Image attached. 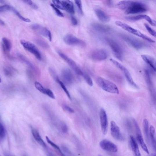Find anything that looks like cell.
<instances>
[{
	"mask_svg": "<svg viewBox=\"0 0 156 156\" xmlns=\"http://www.w3.org/2000/svg\"><path fill=\"white\" fill-rule=\"evenodd\" d=\"M117 8L125 10L126 14H136L148 11V7L142 2L133 1H122L117 4Z\"/></svg>",
	"mask_w": 156,
	"mask_h": 156,
	"instance_id": "obj_1",
	"label": "cell"
},
{
	"mask_svg": "<svg viewBox=\"0 0 156 156\" xmlns=\"http://www.w3.org/2000/svg\"><path fill=\"white\" fill-rule=\"evenodd\" d=\"M96 81L99 87L104 91L115 94L119 93L118 88L114 82L101 77L97 78Z\"/></svg>",
	"mask_w": 156,
	"mask_h": 156,
	"instance_id": "obj_2",
	"label": "cell"
},
{
	"mask_svg": "<svg viewBox=\"0 0 156 156\" xmlns=\"http://www.w3.org/2000/svg\"><path fill=\"white\" fill-rule=\"evenodd\" d=\"M115 24L119 27L121 28H122L124 29L126 31L128 32L129 33H131L132 35H136L137 37L142 38L144 40H146V41H148L150 43H152L155 42L154 40L148 37V36H146V35L142 34V32L139 31V30H138L133 28L131 27V26L126 24V23H123V22H121V21H117L115 22Z\"/></svg>",
	"mask_w": 156,
	"mask_h": 156,
	"instance_id": "obj_3",
	"label": "cell"
},
{
	"mask_svg": "<svg viewBox=\"0 0 156 156\" xmlns=\"http://www.w3.org/2000/svg\"><path fill=\"white\" fill-rule=\"evenodd\" d=\"M20 43L26 50L33 54L38 60L39 61L42 60V55L40 51L33 43L25 40H21Z\"/></svg>",
	"mask_w": 156,
	"mask_h": 156,
	"instance_id": "obj_4",
	"label": "cell"
},
{
	"mask_svg": "<svg viewBox=\"0 0 156 156\" xmlns=\"http://www.w3.org/2000/svg\"><path fill=\"white\" fill-rule=\"evenodd\" d=\"M105 40L108 43V46H110L115 57L118 59L119 60L121 61L123 55V51L119 43L114 39L110 38H106Z\"/></svg>",
	"mask_w": 156,
	"mask_h": 156,
	"instance_id": "obj_5",
	"label": "cell"
},
{
	"mask_svg": "<svg viewBox=\"0 0 156 156\" xmlns=\"http://www.w3.org/2000/svg\"><path fill=\"white\" fill-rule=\"evenodd\" d=\"M110 61L112 63L115 65L116 67H118L119 69H120L124 73L126 79L127 80V81L129 82V84H130L132 86L135 87V88H138L137 84L134 81L133 79L132 78L130 73L126 67L124 66L121 64H120L118 61H117L114 60L113 59H110Z\"/></svg>",
	"mask_w": 156,
	"mask_h": 156,
	"instance_id": "obj_6",
	"label": "cell"
},
{
	"mask_svg": "<svg viewBox=\"0 0 156 156\" xmlns=\"http://www.w3.org/2000/svg\"><path fill=\"white\" fill-rule=\"evenodd\" d=\"M64 41L66 44L69 46H78L84 47H86V43L84 41L79 39L76 36L68 34L66 35L64 38Z\"/></svg>",
	"mask_w": 156,
	"mask_h": 156,
	"instance_id": "obj_7",
	"label": "cell"
},
{
	"mask_svg": "<svg viewBox=\"0 0 156 156\" xmlns=\"http://www.w3.org/2000/svg\"><path fill=\"white\" fill-rule=\"evenodd\" d=\"M122 37L126 42H127L133 48L137 50L142 49L146 46L145 43L137 39L136 38L128 36V35H122Z\"/></svg>",
	"mask_w": 156,
	"mask_h": 156,
	"instance_id": "obj_8",
	"label": "cell"
},
{
	"mask_svg": "<svg viewBox=\"0 0 156 156\" xmlns=\"http://www.w3.org/2000/svg\"><path fill=\"white\" fill-rule=\"evenodd\" d=\"M58 53L59 55H60V57L63 59L64 61H65L66 62V63L68 64L70 67L74 70V72L76 73V74L82 76L84 72H82V70L79 68L78 66L77 65L76 62L73 60H72V59L67 57V55L64 54L61 51H58Z\"/></svg>",
	"mask_w": 156,
	"mask_h": 156,
	"instance_id": "obj_9",
	"label": "cell"
},
{
	"mask_svg": "<svg viewBox=\"0 0 156 156\" xmlns=\"http://www.w3.org/2000/svg\"><path fill=\"white\" fill-rule=\"evenodd\" d=\"M31 28L38 34H40L43 37L47 38L50 41L52 40V35L49 29L37 24L32 25Z\"/></svg>",
	"mask_w": 156,
	"mask_h": 156,
	"instance_id": "obj_10",
	"label": "cell"
},
{
	"mask_svg": "<svg viewBox=\"0 0 156 156\" xmlns=\"http://www.w3.org/2000/svg\"><path fill=\"white\" fill-rule=\"evenodd\" d=\"M99 117L102 132L104 135H106L108 131V122L106 113L104 108H101L100 111Z\"/></svg>",
	"mask_w": 156,
	"mask_h": 156,
	"instance_id": "obj_11",
	"label": "cell"
},
{
	"mask_svg": "<svg viewBox=\"0 0 156 156\" xmlns=\"http://www.w3.org/2000/svg\"><path fill=\"white\" fill-rule=\"evenodd\" d=\"M99 145L102 149L111 153H116L118 148L115 144L110 141L104 139L100 142Z\"/></svg>",
	"mask_w": 156,
	"mask_h": 156,
	"instance_id": "obj_12",
	"label": "cell"
},
{
	"mask_svg": "<svg viewBox=\"0 0 156 156\" xmlns=\"http://www.w3.org/2000/svg\"><path fill=\"white\" fill-rule=\"evenodd\" d=\"M108 57V54L106 50L102 49L93 51L91 54V57L95 61H102L106 60Z\"/></svg>",
	"mask_w": 156,
	"mask_h": 156,
	"instance_id": "obj_13",
	"label": "cell"
},
{
	"mask_svg": "<svg viewBox=\"0 0 156 156\" xmlns=\"http://www.w3.org/2000/svg\"><path fill=\"white\" fill-rule=\"evenodd\" d=\"M110 132L111 136L116 140L122 141L123 137L120 133V129L115 122L112 121L110 123Z\"/></svg>",
	"mask_w": 156,
	"mask_h": 156,
	"instance_id": "obj_14",
	"label": "cell"
},
{
	"mask_svg": "<svg viewBox=\"0 0 156 156\" xmlns=\"http://www.w3.org/2000/svg\"><path fill=\"white\" fill-rule=\"evenodd\" d=\"M133 123L134 124V126H135L136 128V133H137V137L139 144H140L141 147L142 148V149L144 150L145 152H146L148 154H149L148 149V147L146 145L145 143L144 142V139L142 137L141 131L140 130V128H139V126L138 125L137 121L135 119H133Z\"/></svg>",
	"mask_w": 156,
	"mask_h": 156,
	"instance_id": "obj_15",
	"label": "cell"
},
{
	"mask_svg": "<svg viewBox=\"0 0 156 156\" xmlns=\"http://www.w3.org/2000/svg\"><path fill=\"white\" fill-rule=\"evenodd\" d=\"M126 18L128 20L131 21L133 22L140 20H146L152 26H156V21L146 15H139L134 16L127 17Z\"/></svg>",
	"mask_w": 156,
	"mask_h": 156,
	"instance_id": "obj_16",
	"label": "cell"
},
{
	"mask_svg": "<svg viewBox=\"0 0 156 156\" xmlns=\"http://www.w3.org/2000/svg\"><path fill=\"white\" fill-rule=\"evenodd\" d=\"M62 77L65 82V84L67 85L72 84L74 81V77L72 72L68 69H65L62 71Z\"/></svg>",
	"mask_w": 156,
	"mask_h": 156,
	"instance_id": "obj_17",
	"label": "cell"
},
{
	"mask_svg": "<svg viewBox=\"0 0 156 156\" xmlns=\"http://www.w3.org/2000/svg\"><path fill=\"white\" fill-rule=\"evenodd\" d=\"M35 86L36 89L39 91L41 93H43L44 95H46L49 96L50 98L52 99H55V96L53 92H52L51 90L49 89H47L44 88L42 85L38 81H35Z\"/></svg>",
	"mask_w": 156,
	"mask_h": 156,
	"instance_id": "obj_18",
	"label": "cell"
},
{
	"mask_svg": "<svg viewBox=\"0 0 156 156\" xmlns=\"http://www.w3.org/2000/svg\"><path fill=\"white\" fill-rule=\"evenodd\" d=\"M92 26L93 29L100 33L107 34L111 31V28L107 25H103L98 23H93L92 24Z\"/></svg>",
	"mask_w": 156,
	"mask_h": 156,
	"instance_id": "obj_19",
	"label": "cell"
},
{
	"mask_svg": "<svg viewBox=\"0 0 156 156\" xmlns=\"http://www.w3.org/2000/svg\"><path fill=\"white\" fill-rule=\"evenodd\" d=\"M95 13L98 19L101 22L103 23L110 22V16L103 10H101L100 9H96L95 10Z\"/></svg>",
	"mask_w": 156,
	"mask_h": 156,
	"instance_id": "obj_20",
	"label": "cell"
},
{
	"mask_svg": "<svg viewBox=\"0 0 156 156\" xmlns=\"http://www.w3.org/2000/svg\"><path fill=\"white\" fill-rule=\"evenodd\" d=\"M2 49L5 54L10 57V52L12 49V43L9 39L6 38H3L2 39Z\"/></svg>",
	"mask_w": 156,
	"mask_h": 156,
	"instance_id": "obj_21",
	"label": "cell"
},
{
	"mask_svg": "<svg viewBox=\"0 0 156 156\" xmlns=\"http://www.w3.org/2000/svg\"><path fill=\"white\" fill-rule=\"evenodd\" d=\"M63 10H65L67 12L71 14L75 13L74 5L70 1H61Z\"/></svg>",
	"mask_w": 156,
	"mask_h": 156,
	"instance_id": "obj_22",
	"label": "cell"
},
{
	"mask_svg": "<svg viewBox=\"0 0 156 156\" xmlns=\"http://www.w3.org/2000/svg\"><path fill=\"white\" fill-rule=\"evenodd\" d=\"M31 132L33 137L35 140L36 141V142H38L40 145H41L43 148H46L47 146L46 143L43 141L42 138H41L39 133L36 130V129H35L33 127H31Z\"/></svg>",
	"mask_w": 156,
	"mask_h": 156,
	"instance_id": "obj_23",
	"label": "cell"
},
{
	"mask_svg": "<svg viewBox=\"0 0 156 156\" xmlns=\"http://www.w3.org/2000/svg\"><path fill=\"white\" fill-rule=\"evenodd\" d=\"M141 57L142 58L143 61L145 62L149 66L151 67V68L154 70L156 71V61L155 59L153 57L149 56V55H141Z\"/></svg>",
	"mask_w": 156,
	"mask_h": 156,
	"instance_id": "obj_24",
	"label": "cell"
},
{
	"mask_svg": "<svg viewBox=\"0 0 156 156\" xmlns=\"http://www.w3.org/2000/svg\"><path fill=\"white\" fill-rule=\"evenodd\" d=\"M130 144L132 151L134 153L135 156H141L138 146L137 142L133 136H130Z\"/></svg>",
	"mask_w": 156,
	"mask_h": 156,
	"instance_id": "obj_25",
	"label": "cell"
},
{
	"mask_svg": "<svg viewBox=\"0 0 156 156\" xmlns=\"http://www.w3.org/2000/svg\"><path fill=\"white\" fill-rule=\"evenodd\" d=\"M149 135L151 137V141H152V145L154 149L156 150V138H155V129L154 126H151L150 127Z\"/></svg>",
	"mask_w": 156,
	"mask_h": 156,
	"instance_id": "obj_26",
	"label": "cell"
},
{
	"mask_svg": "<svg viewBox=\"0 0 156 156\" xmlns=\"http://www.w3.org/2000/svg\"><path fill=\"white\" fill-rule=\"evenodd\" d=\"M18 57L24 63L27 65L28 66V67L31 69L32 70H34L35 72L36 70V67H35L33 64H32L25 57H24L23 55H22L20 54H18L17 55Z\"/></svg>",
	"mask_w": 156,
	"mask_h": 156,
	"instance_id": "obj_27",
	"label": "cell"
},
{
	"mask_svg": "<svg viewBox=\"0 0 156 156\" xmlns=\"http://www.w3.org/2000/svg\"><path fill=\"white\" fill-rule=\"evenodd\" d=\"M143 129L145 136L146 138L147 142L149 140V123L148 119H145L143 121Z\"/></svg>",
	"mask_w": 156,
	"mask_h": 156,
	"instance_id": "obj_28",
	"label": "cell"
},
{
	"mask_svg": "<svg viewBox=\"0 0 156 156\" xmlns=\"http://www.w3.org/2000/svg\"><path fill=\"white\" fill-rule=\"evenodd\" d=\"M55 81L58 83L60 85V86H61V88H62V89H63V91H64V92H65V93H66V95L68 97L69 99L70 100H72V98H71V96H70L69 92L68 90H67V88L66 87L65 84L62 81H61L60 79H59L58 77L56 79Z\"/></svg>",
	"mask_w": 156,
	"mask_h": 156,
	"instance_id": "obj_29",
	"label": "cell"
},
{
	"mask_svg": "<svg viewBox=\"0 0 156 156\" xmlns=\"http://www.w3.org/2000/svg\"><path fill=\"white\" fill-rule=\"evenodd\" d=\"M3 70L6 76L8 77H12L15 72V69L11 66H6L4 68Z\"/></svg>",
	"mask_w": 156,
	"mask_h": 156,
	"instance_id": "obj_30",
	"label": "cell"
},
{
	"mask_svg": "<svg viewBox=\"0 0 156 156\" xmlns=\"http://www.w3.org/2000/svg\"><path fill=\"white\" fill-rule=\"evenodd\" d=\"M11 11H12V12H14V13L15 14V15H16L18 17L19 19H20L21 20L23 21H24V22H27V23H29V22H31L30 20L23 16L19 12V11H17V10L15 8H14L13 7H12Z\"/></svg>",
	"mask_w": 156,
	"mask_h": 156,
	"instance_id": "obj_31",
	"label": "cell"
},
{
	"mask_svg": "<svg viewBox=\"0 0 156 156\" xmlns=\"http://www.w3.org/2000/svg\"><path fill=\"white\" fill-rule=\"evenodd\" d=\"M6 135V131L3 125L0 121V143L3 141Z\"/></svg>",
	"mask_w": 156,
	"mask_h": 156,
	"instance_id": "obj_32",
	"label": "cell"
},
{
	"mask_svg": "<svg viewBox=\"0 0 156 156\" xmlns=\"http://www.w3.org/2000/svg\"><path fill=\"white\" fill-rule=\"evenodd\" d=\"M46 140L47 142H48L49 144H50L53 148H54L55 149L57 150V151H58L59 153H60V154H61V156H66L65 155L63 154V153L61 152V150L60 149V148H59L57 145L55 144L54 142H52V141L50 140V138H49L47 136H46Z\"/></svg>",
	"mask_w": 156,
	"mask_h": 156,
	"instance_id": "obj_33",
	"label": "cell"
},
{
	"mask_svg": "<svg viewBox=\"0 0 156 156\" xmlns=\"http://www.w3.org/2000/svg\"><path fill=\"white\" fill-rule=\"evenodd\" d=\"M82 76L84 78L86 82L88 83V84L89 85V86H92L93 85L92 79V78H91V77H90L89 75H88L86 72H84Z\"/></svg>",
	"mask_w": 156,
	"mask_h": 156,
	"instance_id": "obj_34",
	"label": "cell"
},
{
	"mask_svg": "<svg viewBox=\"0 0 156 156\" xmlns=\"http://www.w3.org/2000/svg\"><path fill=\"white\" fill-rule=\"evenodd\" d=\"M12 7L8 4L0 6V13L5 12L8 11H11Z\"/></svg>",
	"mask_w": 156,
	"mask_h": 156,
	"instance_id": "obj_35",
	"label": "cell"
},
{
	"mask_svg": "<svg viewBox=\"0 0 156 156\" xmlns=\"http://www.w3.org/2000/svg\"><path fill=\"white\" fill-rule=\"evenodd\" d=\"M50 6H51V7H52V9H53L54 11L55 14H57V16L60 17H64V14H63V13L60 11L59 9H58V8H57V7H55L53 4L51 3V4H50Z\"/></svg>",
	"mask_w": 156,
	"mask_h": 156,
	"instance_id": "obj_36",
	"label": "cell"
},
{
	"mask_svg": "<svg viewBox=\"0 0 156 156\" xmlns=\"http://www.w3.org/2000/svg\"><path fill=\"white\" fill-rule=\"evenodd\" d=\"M36 43H38V45H39L40 46L42 47L43 48H48L49 47L48 43L42 39H36Z\"/></svg>",
	"mask_w": 156,
	"mask_h": 156,
	"instance_id": "obj_37",
	"label": "cell"
},
{
	"mask_svg": "<svg viewBox=\"0 0 156 156\" xmlns=\"http://www.w3.org/2000/svg\"><path fill=\"white\" fill-rule=\"evenodd\" d=\"M145 27L146 28V30H148V32L150 34H151L152 35H153V36H154V37H156V32L154 30L152 29V28L151 27H150L148 24H145Z\"/></svg>",
	"mask_w": 156,
	"mask_h": 156,
	"instance_id": "obj_38",
	"label": "cell"
},
{
	"mask_svg": "<svg viewBox=\"0 0 156 156\" xmlns=\"http://www.w3.org/2000/svg\"><path fill=\"white\" fill-rule=\"evenodd\" d=\"M23 2H25V3L27 4L28 5L30 6L32 8L34 9H38V6L36 5V4H35L31 1H24Z\"/></svg>",
	"mask_w": 156,
	"mask_h": 156,
	"instance_id": "obj_39",
	"label": "cell"
},
{
	"mask_svg": "<svg viewBox=\"0 0 156 156\" xmlns=\"http://www.w3.org/2000/svg\"><path fill=\"white\" fill-rule=\"evenodd\" d=\"M75 3L78 8L79 12L81 14H83V10H82V4L81 1H75Z\"/></svg>",
	"mask_w": 156,
	"mask_h": 156,
	"instance_id": "obj_40",
	"label": "cell"
},
{
	"mask_svg": "<svg viewBox=\"0 0 156 156\" xmlns=\"http://www.w3.org/2000/svg\"><path fill=\"white\" fill-rule=\"evenodd\" d=\"M64 108L67 111L69 112L70 113H73L74 112V110L72 108H70V107L69 106H67V105H65L64 106Z\"/></svg>",
	"mask_w": 156,
	"mask_h": 156,
	"instance_id": "obj_41",
	"label": "cell"
},
{
	"mask_svg": "<svg viewBox=\"0 0 156 156\" xmlns=\"http://www.w3.org/2000/svg\"><path fill=\"white\" fill-rule=\"evenodd\" d=\"M71 21H72V24L74 26L77 25V23H78L77 19H76V17H72V18H71Z\"/></svg>",
	"mask_w": 156,
	"mask_h": 156,
	"instance_id": "obj_42",
	"label": "cell"
},
{
	"mask_svg": "<svg viewBox=\"0 0 156 156\" xmlns=\"http://www.w3.org/2000/svg\"><path fill=\"white\" fill-rule=\"evenodd\" d=\"M62 130L63 132H65V133L67 132V127L65 125H63L62 126Z\"/></svg>",
	"mask_w": 156,
	"mask_h": 156,
	"instance_id": "obj_43",
	"label": "cell"
},
{
	"mask_svg": "<svg viewBox=\"0 0 156 156\" xmlns=\"http://www.w3.org/2000/svg\"><path fill=\"white\" fill-rule=\"evenodd\" d=\"M5 23L2 20L0 19V25H4Z\"/></svg>",
	"mask_w": 156,
	"mask_h": 156,
	"instance_id": "obj_44",
	"label": "cell"
},
{
	"mask_svg": "<svg viewBox=\"0 0 156 156\" xmlns=\"http://www.w3.org/2000/svg\"><path fill=\"white\" fill-rule=\"evenodd\" d=\"M148 156H156V155L155 153H152L151 155H148Z\"/></svg>",
	"mask_w": 156,
	"mask_h": 156,
	"instance_id": "obj_45",
	"label": "cell"
},
{
	"mask_svg": "<svg viewBox=\"0 0 156 156\" xmlns=\"http://www.w3.org/2000/svg\"><path fill=\"white\" fill-rule=\"evenodd\" d=\"M48 156H54L53 154H51V153H49L48 154Z\"/></svg>",
	"mask_w": 156,
	"mask_h": 156,
	"instance_id": "obj_46",
	"label": "cell"
},
{
	"mask_svg": "<svg viewBox=\"0 0 156 156\" xmlns=\"http://www.w3.org/2000/svg\"><path fill=\"white\" fill-rule=\"evenodd\" d=\"M1 77H0V83H1Z\"/></svg>",
	"mask_w": 156,
	"mask_h": 156,
	"instance_id": "obj_47",
	"label": "cell"
},
{
	"mask_svg": "<svg viewBox=\"0 0 156 156\" xmlns=\"http://www.w3.org/2000/svg\"><path fill=\"white\" fill-rule=\"evenodd\" d=\"M99 156H102V155H99Z\"/></svg>",
	"mask_w": 156,
	"mask_h": 156,
	"instance_id": "obj_48",
	"label": "cell"
}]
</instances>
